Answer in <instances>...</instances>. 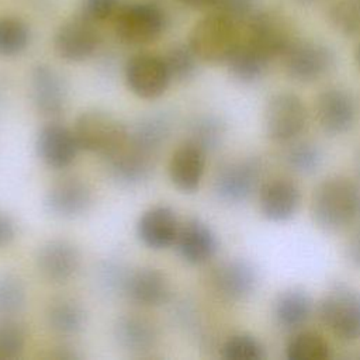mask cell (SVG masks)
Here are the masks:
<instances>
[{
	"label": "cell",
	"instance_id": "8d00e7d4",
	"mask_svg": "<svg viewBox=\"0 0 360 360\" xmlns=\"http://www.w3.org/2000/svg\"><path fill=\"white\" fill-rule=\"evenodd\" d=\"M120 0H82V15L93 22H101L115 15Z\"/></svg>",
	"mask_w": 360,
	"mask_h": 360
},
{
	"label": "cell",
	"instance_id": "277c9868",
	"mask_svg": "<svg viewBox=\"0 0 360 360\" xmlns=\"http://www.w3.org/2000/svg\"><path fill=\"white\" fill-rule=\"evenodd\" d=\"M316 315L321 323L340 342L360 339V291L339 283L319 300Z\"/></svg>",
	"mask_w": 360,
	"mask_h": 360
},
{
	"label": "cell",
	"instance_id": "ab89813d",
	"mask_svg": "<svg viewBox=\"0 0 360 360\" xmlns=\"http://www.w3.org/2000/svg\"><path fill=\"white\" fill-rule=\"evenodd\" d=\"M17 233L14 219L4 211H0V249L8 246Z\"/></svg>",
	"mask_w": 360,
	"mask_h": 360
},
{
	"label": "cell",
	"instance_id": "6da1fadb",
	"mask_svg": "<svg viewBox=\"0 0 360 360\" xmlns=\"http://www.w3.org/2000/svg\"><path fill=\"white\" fill-rule=\"evenodd\" d=\"M169 134L170 121L165 115L146 117L129 128L124 145L105 159L114 179L122 184L146 180Z\"/></svg>",
	"mask_w": 360,
	"mask_h": 360
},
{
	"label": "cell",
	"instance_id": "9c48e42d",
	"mask_svg": "<svg viewBox=\"0 0 360 360\" xmlns=\"http://www.w3.org/2000/svg\"><path fill=\"white\" fill-rule=\"evenodd\" d=\"M240 39L271 62L273 59H280L294 38L278 15L259 11L252 13L242 21Z\"/></svg>",
	"mask_w": 360,
	"mask_h": 360
},
{
	"label": "cell",
	"instance_id": "f1b7e54d",
	"mask_svg": "<svg viewBox=\"0 0 360 360\" xmlns=\"http://www.w3.org/2000/svg\"><path fill=\"white\" fill-rule=\"evenodd\" d=\"M30 44V28L17 17L0 18V56H15Z\"/></svg>",
	"mask_w": 360,
	"mask_h": 360
},
{
	"label": "cell",
	"instance_id": "d6a6232c",
	"mask_svg": "<svg viewBox=\"0 0 360 360\" xmlns=\"http://www.w3.org/2000/svg\"><path fill=\"white\" fill-rule=\"evenodd\" d=\"M170 77L177 82H186L191 79L197 70L198 58L194 55L188 44L173 45L163 56Z\"/></svg>",
	"mask_w": 360,
	"mask_h": 360
},
{
	"label": "cell",
	"instance_id": "d590c367",
	"mask_svg": "<svg viewBox=\"0 0 360 360\" xmlns=\"http://www.w3.org/2000/svg\"><path fill=\"white\" fill-rule=\"evenodd\" d=\"M225 134L224 124L215 117H202L193 124L190 141L195 142L205 152L215 149Z\"/></svg>",
	"mask_w": 360,
	"mask_h": 360
},
{
	"label": "cell",
	"instance_id": "d6986e66",
	"mask_svg": "<svg viewBox=\"0 0 360 360\" xmlns=\"http://www.w3.org/2000/svg\"><path fill=\"white\" fill-rule=\"evenodd\" d=\"M121 285L128 300L142 307L162 305L170 295L167 277L155 267H141L129 271L121 280Z\"/></svg>",
	"mask_w": 360,
	"mask_h": 360
},
{
	"label": "cell",
	"instance_id": "3957f363",
	"mask_svg": "<svg viewBox=\"0 0 360 360\" xmlns=\"http://www.w3.org/2000/svg\"><path fill=\"white\" fill-rule=\"evenodd\" d=\"M239 21L217 11H210L193 27L188 46L207 63H225L240 39Z\"/></svg>",
	"mask_w": 360,
	"mask_h": 360
},
{
	"label": "cell",
	"instance_id": "f35d334b",
	"mask_svg": "<svg viewBox=\"0 0 360 360\" xmlns=\"http://www.w3.org/2000/svg\"><path fill=\"white\" fill-rule=\"evenodd\" d=\"M345 256L347 262L360 270V225H356L346 240Z\"/></svg>",
	"mask_w": 360,
	"mask_h": 360
},
{
	"label": "cell",
	"instance_id": "4dcf8cb0",
	"mask_svg": "<svg viewBox=\"0 0 360 360\" xmlns=\"http://www.w3.org/2000/svg\"><path fill=\"white\" fill-rule=\"evenodd\" d=\"M328 20L345 35L360 34V0H333L328 8Z\"/></svg>",
	"mask_w": 360,
	"mask_h": 360
},
{
	"label": "cell",
	"instance_id": "7402d4cb",
	"mask_svg": "<svg viewBox=\"0 0 360 360\" xmlns=\"http://www.w3.org/2000/svg\"><path fill=\"white\" fill-rule=\"evenodd\" d=\"M174 245L177 246L183 260L198 266L207 263L215 256L218 239L210 225L198 218H190L180 225Z\"/></svg>",
	"mask_w": 360,
	"mask_h": 360
},
{
	"label": "cell",
	"instance_id": "ba28073f",
	"mask_svg": "<svg viewBox=\"0 0 360 360\" xmlns=\"http://www.w3.org/2000/svg\"><path fill=\"white\" fill-rule=\"evenodd\" d=\"M285 73L295 82L312 83L323 77L335 65V55L325 44L292 39L280 56Z\"/></svg>",
	"mask_w": 360,
	"mask_h": 360
},
{
	"label": "cell",
	"instance_id": "7a4b0ae2",
	"mask_svg": "<svg viewBox=\"0 0 360 360\" xmlns=\"http://www.w3.org/2000/svg\"><path fill=\"white\" fill-rule=\"evenodd\" d=\"M314 222L326 232H340L360 222V184L346 176L322 180L311 197Z\"/></svg>",
	"mask_w": 360,
	"mask_h": 360
},
{
	"label": "cell",
	"instance_id": "4fadbf2b",
	"mask_svg": "<svg viewBox=\"0 0 360 360\" xmlns=\"http://www.w3.org/2000/svg\"><path fill=\"white\" fill-rule=\"evenodd\" d=\"M315 118L325 134L340 135L347 132L356 120V104L352 94L339 87L321 91L314 104Z\"/></svg>",
	"mask_w": 360,
	"mask_h": 360
},
{
	"label": "cell",
	"instance_id": "5b68a950",
	"mask_svg": "<svg viewBox=\"0 0 360 360\" xmlns=\"http://www.w3.org/2000/svg\"><path fill=\"white\" fill-rule=\"evenodd\" d=\"M129 128L105 111L89 110L75 122V136L79 148L98 153L104 159L115 153L127 141Z\"/></svg>",
	"mask_w": 360,
	"mask_h": 360
},
{
	"label": "cell",
	"instance_id": "603a6c76",
	"mask_svg": "<svg viewBox=\"0 0 360 360\" xmlns=\"http://www.w3.org/2000/svg\"><path fill=\"white\" fill-rule=\"evenodd\" d=\"M205 153L190 139L173 152L169 162V176L180 191L194 193L200 187L205 169Z\"/></svg>",
	"mask_w": 360,
	"mask_h": 360
},
{
	"label": "cell",
	"instance_id": "ffe728a7",
	"mask_svg": "<svg viewBox=\"0 0 360 360\" xmlns=\"http://www.w3.org/2000/svg\"><path fill=\"white\" fill-rule=\"evenodd\" d=\"M31 97L37 110L45 115L63 111L68 86L58 70L49 65H37L31 72Z\"/></svg>",
	"mask_w": 360,
	"mask_h": 360
},
{
	"label": "cell",
	"instance_id": "8992f818",
	"mask_svg": "<svg viewBox=\"0 0 360 360\" xmlns=\"http://www.w3.org/2000/svg\"><path fill=\"white\" fill-rule=\"evenodd\" d=\"M166 27V15L155 1H131L120 6L114 15L117 38L128 45H146L156 41Z\"/></svg>",
	"mask_w": 360,
	"mask_h": 360
},
{
	"label": "cell",
	"instance_id": "ee69618b",
	"mask_svg": "<svg viewBox=\"0 0 360 360\" xmlns=\"http://www.w3.org/2000/svg\"><path fill=\"white\" fill-rule=\"evenodd\" d=\"M300 1H311V0H300Z\"/></svg>",
	"mask_w": 360,
	"mask_h": 360
},
{
	"label": "cell",
	"instance_id": "74e56055",
	"mask_svg": "<svg viewBox=\"0 0 360 360\" xmlns=\"http://www.w3.org/2000/svg\"><path fill=\"white\" fill-rule=\"evenodd\" d=\"M217 13H222L242 22L253 13V0H222Z\"/></svg>",
	"mask_w": 360,
	"mask_h": 360
},
{
	"label": "cell",
	"instance_id": "30bf717a",
	"mask_svg": "<svg viewBox=\"0 0 360 360\" xmlns=\"http://www.w3.org/2000/svg\"><path fill=\"white\" fill-rule=\"evenodd\" d=\"M262 170L263 166L257 158H242L224 163L214 177L215 195L229 204L245 201L257 188Z\"/></svg>",
	"mask_w": 360,
	"mask_h": 360
},
{
	"label": "cell",
	"instance_id": "8fae6325",
	"mask_svg": "<svg viewBox=\"0 0 360 360\" xmlns=\"http://www.w3.org/2000/svg\"><path fill=\"white\" fill-rule=\"evenodd\" d=\"M172 77L165 59L152 53L134 55L125 65V82L138 97L158 98L169 87Z\"/></svg>",
	"mask_w": 360,
	"mask_h": 360
},
{
	"label": "cell",
	"instance_id": "b9f144b4",
	"mask_svg": "<svg viewBox=\"0 0 360 360\" xmlns=\"http://www.w3.org/2000/svg\"><path fill=\"white\" fill-rule=\"evenodd\" d=\"M354 62H356V65H357V68L360 70V41L357 42L356 49H354Z\"/></svg>",
	"mask_w": 360,
	"mask_h": 360
},
{
	"label": "cell",
	"instance_id": "484cf974",
	"mask_svg": "<svg viewBox=\"0 0 360 360\" xmlns=\"http://www.w3.org/2000/svg\"><path fill=\"white\" fill-rule=\"evenodd\" d=\"M115 336L120 345L132 352L148 350L158 338L152 322L136 315H124L117 321Z\"/></svg>",
	"mask_w": 360,
	"mask_h": 360
},
{
	"label": "cell",
	"instance_id": "83f0119b",
	"mask_svg": "<svg viewBox=\"0 0 360 360\" xmlns=\"http://www.w3.org/2000/svg\"><path fill=\"white\" fill-rule=\"evenodd\" d=\"M285 357L288 360H325L330 357V345L318 332L301 330L288 339Z\"/></svg>",
	"mask_w": 360,
	"mask_h": 360
},
{
	"label": "cell",
	"instance_id": "d4e9b609",
	"mask_svg": "<svg viewBox=\"0 0 360 360\" xmlns=\"http://www.w3.org/2000/svg\"><path fill=\"white\" fill-rule=\"evenodd\" d=\"M225 63L235 80L249 84L257 82L264 75L270 60L239 39L236 48Z\"/></svg>",
	"mask_w": 360,
	"mask_h": 360
},
{
	"label": "cell",
	"instance_id": "9a60e30c",
	"mask_svg": "<svg viewBox=\"0 0 360 360\" xmlns=\"http://www.w3.org/2000/svg\"><path fill=\"white\" fill-rule=\"evenodd\" d=\"M93 194L86 180L68 176L55 181L45 194L44 205L59 218H76L91 205Z\"/></svg>",
	"mask_w": 360,
	"mask_h": 360
},
{
	"label": "cell",
	"instance_id": "52a82bcc",
	"mask_svg": "<svg viewBox=\"0 0 360 360\" xmlns=\"http://www.w3.org/2000/svg\"><path fill=\"white\" fill-rule=\"evenodd\" d=\"M308 112L294 93L280 91L269 97L263 111L264 134L273 142H291L305 128Z\"/></svg>",
	"mask_w": 360,
	"mask_h": 360
},
{
	"label": "cell",
	"instance_id": "7c38bea8",
	"mask_svg": "<svg viewBox=\"0 0 360 360\" xmlns=\"http://www.w3.org/2000/svg\"><path fill=\"white\" fill-rule=\"evenodd\" d=\"M98 42L100 37L94 22L80 14L58 28L53 37V49L63 60L82 62L96 52Z\"/></svg>",
	"mask_w": 360,
	"mask_h": 360
},
{
	"label": "cell",
	"instance_id": "cb8c5ba5",
	"mask_svg": "<svg viewBox=\"0 0 360 360\" xmlns=\"http://www.w3.org/2000/svg\"><path fill=\"white\" fill-rule=\"evenodd\" d=\"M312 297L301 287H290L277 294L273 301V318L284 330L304 326L314 314Z\"/></svg>",
	"mask_w": 360,
	"mask_h": 360
},
{
	"label": "cell",
	"instance_id": "e575fe53",
	"mask_svg": "<svg viewBox=\"0 0 360 360\" xmlns=\"http://www.w3.org/2000/svg\"><path fill=\"white\" fill-rule=\"evenodd\" d=\"M25 346V332L13 318L0 319V359L18 357Z\"/></svg>",
	"mask_w": 360,
	"mask_h": 360
},
{
	"label": "cell",
	"instance_id": "7bdbcfd3",
	"mask_svg": "<svg viewBox=\"0 0 360 360\" xmlns=\"http://www.w3.org/2000/svg\"><path fill=\"white\" fill-rule=\"evenodd\" d=\"M357 167H359V172H360V153L357 156Z\"/></svg>",
	"mask_w": 360,
	"mask_h": 360
},
{
	"label": "cell",
	"instance_id": "2e32d148",
	"mask_svg": "<svg viewBox=\"0 0 360 360\" xmlns=\"http://www.w3.org/2000/svg\"><path fill=\"white\" fill-rule=\"evenodd\" d=\"M300 202L301 191L290 179H270L259 187L260 212L271 222H284L291 219L298 211Z\"/></svg>",
	"mask_w": 360,
	"mask_h": 360
},
{
	"label": "cell",
	"instance_id": "60d3db41",
	"mask_svg": "<svg viewBox=\"0 0 360 360\" xmlns=\"http://www.w3.org/2000/svg\"><path fill=\"white\" fill-rule=\"evenodd\" d=\"M179 1L191 8L210 10V11H217L222 3V0H179Z\"/></svg>",
	"mask_w": 360,
	"mask_h": 360
},
{
	"label": "cell",
	"instance_id": "5bb4252c",
	"mask_svg": "<svg viewBox=\"0 0 360 360\" xmlns=\"http://www.w3.org/2000/svg\"><path fill=\"white\" fill-rule=\"evenodd\" d=\"M214 290L225 300L242 301L250 297L259 284L256 267L245 259H229L219 263L211 276Z\"/></svg>",
	"mask_w": 360,
	"mask_h": 360
},
{
	"label": "cell",
	"instance_id": "e0dca14e",
	"mask_svg": "<svg viewBox=\"0 0 360 360\" xmlns=\"http://www.w3.org/2000/svg\"><path fill=\"white\" fill-rule=\"evenodd\" d=\"M35 146L41 160L52 169L70 166L80 150L75 132L58 122L46 124L39 129Z\"/></svg>",
	"mask_w": 360,
	"mask_h": 360
},
{
	"label": "cell",
	"instance_id": "1f68e13d",
	"mask_svg": "<svg viewBox=\"0 0 360 360\" xmlns=\"http://www.w3.org/2000/svg\"><path fill=\"white\" fill-rule=\"evenodd\" d=\"M221 356L226 360H262L266 357V350L257 338L249 333H236L224 342Z\"/></svg>",
	"mask_w": 360,
	"mask_h": 360
},
{
	"label": "cell",
	"instance_id": "ac0fdd59",
	"mask_svg": "<svg viewBox=\"0 0 360 360\" xmlns=\"http://www.w3.org/2000/svg\"><path fill=\"white\" fill-rule=\"evenodd\" d=\"M180 225L176 212L170 207L156 205L139 217L136 233L149 249L163 250L176 243Z\"/></svg>",
	"mask_w": 360,
	"mask_h": 360
},
{
	"label": "cell",
	"instance_id": "4316f807",
	"mask_svg": "<svg viewBox=\"0 0 360 360\" xmlns=\"http://www.w3.org/2000/svg\"><path fill=\"white\" fill-rule=\"evenodd\" d=\"M83 308L69 298H59L51 302L46 311V321L51 329L59 335H75L84 325Z\"/></svg>",
	"mask_w": 360,
	"mask_h": 360
},
{
	"label": "cell",
	"instance_id": "f546056e",
	"mask_svg": "<svg viewBox=\"0 0 360 360\" xmlns=\"http://www.w3.org/2000/svg\"><path fill=\"white\" fill-rule=\"evenodd\" d=\"M322 158L321 148L311 141L294 142L284 155L287 166L300 174H311L316 172L322 163Z\"/></svg>",
	"mask_w": 360,
	"mask_h": 360
},
{
	"label": "cell",
	"instance_id": "836d02e7",
	"mask_svg": "<svg viewBox=\"0 0 360 360\" xmlns=\"http://www.w3.org/2000/svg\"><path fill=\"white\" fill-rule=\"evenodd\" d=\"M25 302L22 281L14 274L0 276V318H11L21 311Z\"/></svg>",
	"mask_w": 360,
	"mask_h": 360
},
{
	"label": "cell",
	"instance_id": "44dd1931",
	"mask_svg": "<svg viewBox=\"0 0 360 360\" xmlns=\"http://www.w3.org/2000/svg\"><path fill=\"white\" fill-rule=\"evenodd\" d=\"M35 260L39 273L46 280L63 283L79 269L80 253L69 240L52 239L38 249Z\"/></svg>",
	"mask_w": 360,
	"mask_h": 360
}]
</instances>
